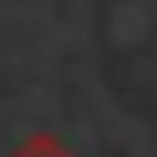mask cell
<instances>
[{"mask_svg":"<svg viewBox=\"0 0 157 157\" xmlns=\"http://www.w3.org/2000/svg\"><path fill=\"white\" fill-rule=\"evenodd\" d=\"M6 157H75V151L63 145V138H50V132H32V138H25V145H13Z\"/></svg>","mask_w":157,"mask_h":157,"instance_id":"1","label":"cell"}]
</instances>
